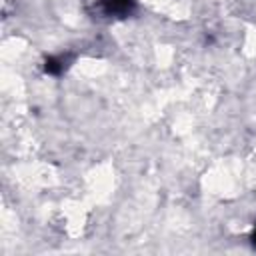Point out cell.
I'll use <instances>...</instances> for the list:
<instances>
[{
    "label": "cell",
    "mask_w": 256,
    "mask_h": 256,
    "mask_svg": "<svg viewBox=\"0 0 256 256\" xmlns=\"http://www.w3.org/2000/svg\"><path fill=\"white\" fill-rule=\"evenodd\" d=\"M102 4H104V10H106L108 14H118V16H122V14H126V12L132 10L134 0H102Z\"/></svg>",
    "instance_id": "1"
},
{
    "label": "cell",
    "mask_w": 256,
    "mask_h": 256,
    "mask_svg": "<svg viewBox=\"0 0 256 256\" xmlns=\"http://www.w3.org/2000/svg\"><path fill=\"white\" fill-rule=\"evenodd\" d=\"M44 70L48 74H60L64 70V60L62 58H48L44 64Z\"/></svg>",
    "instance_id": "2"
},
{
    "label": "cell",
    "mask_w": 256,
    "mask_h": 256,
    "mask_svg": "<svg viewBox=\"0 0 256 256\" xmlns=\"http://www.w3.org/2000/svg\"><path fill=\"white\" fill-rule=\"evenodd\" d=\"M252 244L256 246V228H254V232H252Z\"/></svg>",
    "instance_id": "3"
}]
</instances>
